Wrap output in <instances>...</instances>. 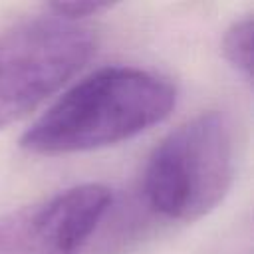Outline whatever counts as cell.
<instances>
[{"label": "cell", "mask_w": 254, "mask_h": 254, "mask_svg": "<svg viewBox=\"0 0 254 254\" xmlns=\"http://www.w3.org/2000/svg\"><path fill=\"white\" fill-rule=\"evenodd\" d=\"M252 36H254V18L246 14L236 18L222 38V52L228 64L246 79H252Z\"/></svg>", "instance_id": "obj_5"}, {"label": "cell", "mask_w": 254, "mask_h": 254, "mask_svg": "<svg viewBox=\"0 0 254 254\" xmlns=\"http://www.w3.org/2000/svg\"><path fill=\"white\" fill-rule=\"evenodd\" d=\"M111 190L77 185L4 214L0 254H81L109 210Z\"/></svg>", "instance_id": "obj_4"}, {"label": "cell", "mask_w": 254, "mask_h": 254, "mask_svg": "<svg viewBox=\"0 0 254 254\" xmlns=\"http://www.w3.org/2000/svg\"><path fill=\"white\" fill-rule=\"evenodd\" d=\"M232 179V125L220 111H202L153 149L143 173V192L153 212L190 222L222 202Z\"/></svg>", "instance_id": "obj_2"}, {"label": "cell", "mask_w": 254, "mask_h": 254, "mask_svg": "<svg viewBox=\"0 0 254 254\" xmlns=\"http://www.w3.org/2000/svg\"><path fill=\"white\" fill-rule=\"evenodd\" d=\"M93 32L54 12L20 20L0 34V127L30 115L95 52Z\"/></svg>", "instance_id": "obj_3"}, {"label": "cell", "mask_w": 254, "mask_h": 254, "mask_svg": "<svg viewBox=\"0 0 254 254\" xmlns=\"http://www.w3.org/2000/svg\"><path fill=\"white\" fill-rule=\"evenodd\" d=\"M173 83L135 65H105L67 89L22 135L34 155L107 147L161 123L173 111Z\"/></svg>", "instance_id": "obj_1"}, {"label": "cell", "mask_w": 254, "mask_h": 254, "mask_svg": "<svg viewBox=\"0 0 254 254\" xmlns=\"http://www.w3.org/2000/svg\"><path fill=\"white\" fill-rule=\"evenodd\" d=\"M113 4L109 2H52L48 4V10L54 12L56 16H62L65 20L79 22L87 16H97L107 10H111Z\"/></svg>", "instance_id": "obj_6"}]
</instances>
